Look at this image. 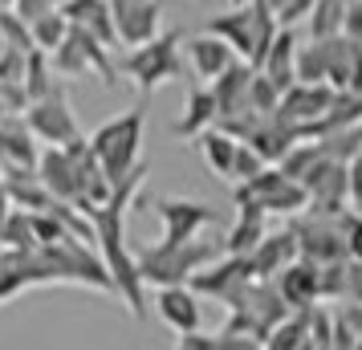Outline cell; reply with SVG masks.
Wrapping results in <instances>:
<instances>
[{
  "instance_id": "8992f818",
  "label": "cell",
  "mask_w": 362,
  "mask_h": 350,
  "mask_svg": "<svg viewBox=\"0 0 362 350\" xmlns=\"http://www.w3.org/2000/svg\"><path fill=\"white\" fill-rule=\"evenodd\" d=\"M147 212L159 220V240L163 245H183V240H196L204 228H212L224 220V212L216 204L204 200H183V196H147Z\"/></svg>"
},
{
  "instance_id": "7bdbcfd3",
  "label": "cell",
  "mask_w": 362,
  "mask_h": 350,
  "mask_svg": "<svg viewBox=\"0 0 362 350\" xmlns=\"http://www.w3.org/2000/svg\"><path fill=\"white\" fill-rule=\"evenodd\" d=\"M350 204L362 208V155L350 163Z\"/></svg>"
},
{
  "instance_id": "4fadbf2b",
  "label": "cell",
  "mask_w": 362,
  "mask_h": 350,
  "mask_svg": "<svg viewBox=\"0 0 362 350\" xmlns=\"http://www.w3.org/2000/svg\"><path fill=\"white\" fill-rule=\"evenodd\" d=\"M252 78H257V69L248 66V62H236L232 69H224L220 78L212 82V94H216V106H220V131H228L236 122H245L252 110H248V90H252Z\"/></svg>"
},
{
  "instance_id": "6da1fadb",
  "label": "cell",
  "mask_w": 362,
  "mask_h": 350,
  "mask_svg": "<svg viewBox=\"0 0 362 350\" xmlns=\"http://www.w3.org/2000/svg\"><path fill=\"white\" fill-rule=\"evenodd\" d=\"M147 184V163L134 171L127 184L115 187V196L90 212V224H94V249H98L102 265L115 281V293L127 305H131L134 317H147V281L139 273V261H134L131 236H127V220H131V208L139 204V192Z\"/></svg>"
},
{
  "instance_id": "5b68a950",
  "label": "cell",
  "mask_w": 362,
  "mask_h": 350,
  "mask_svg": "<svg viewBox=\"0 0 362 350\" xmlns=\"http://www.w3.org/2000/svg\"><path fill=\"white\" fill-rule=\"evenodd\" d=\"M118 74L147 98L159 86L175 82L187 74V62H183V33H159L147 45H134V49L122 53V66Z\"/></svg>"
},
{
  "instance_id": "ffe728a7",
  "label": "cell",
  "mask_w": 362,
  "mask_h": 350,
  "mask_svg": "<svg viewBox=\"0 0 362 350\" xmlns=\"http://www.w3.org/2000/svg\"><path fill=\"white\" fill-rule=\"evenodd\" d=\"M41 151H37L33 131L25 127V118H0V167L8 171H37Z\"/></svg>"
},
{
  "instance_id": "484cf974",
  "label": "cell",
  "mask_w": 362,
  "mask_h": 350,
  "mask_svg": "<svg viewBox=\"0 0 362 350\" xmlns=\"http://www.w3.org/2000/svg\"><path fill=\"white\" fill-rule=\"evenodd\" d=\"M358 122H362V94H338L326 115L301 131V143L326 139V134H338V131H350V127H358Z\"/></svg>"
},
{
  "instance_id": "52a82bcc",
  "label": "cell",
  "mask_w": 362,
  "mask_h": 350,
  "mask_svg": "<svg viewBox=\"0 0 362 350\" xmlns=\"http://www.w3.org/2000/svg\"><path fill=\"white\" fill-rule=\"evenodd\" d=\"M232 196H236V204L248 200V204H257V208H264V212H273V216H289V220L301 216L310 208V192L297 184V180H289L277 163H269L248 184H236Z\"/></svg>"
},
{
  "instance_id": "4dcf8cb0",
  "label": "cell",
  "mask_w": 362,
  "mask_h": 350,
  "mask_svg": "<svg viewBox=\"0 0 362 350\" xmlns=\"http://www.w3.org/2000/svg\"><path fill=\"white\" fill-rule=\"evenodd\" d=\"M297 82L326 86V49H322V41H305L297 49Z\"/></svg>"
},
{
  "instance_id": "f907efd6",
  "label": "cell",
  "mask_w": 362,
  "mask_h": 350,
  "mask_svg": "<svg viewBox=\"0 0 362 350\" xmlns=\"http://www.w3.org/2000/svg\"><path fill=\"white\" fill-rule=\"evenodd\" d=\"M346 4H350V0H346Z\"/></svg>"
},
{
  "instance_id": "7402d4cb",
  "label": "cell",
  "mask_w": 362,
  "mask_h": 350,
  "mask_svg": "<svg viewBox=\"0 0 362 350\" xmlns=\"http://www.w3.org/2000/svg\"><path fill=\"white\" fill-rule=\"evenodd\" d=\"M220 122V106H216L212 86H192L183 98V115L175 118V134L180 139H199V134L216 131Z\"/></svg>"
},
{
  "instance_id": "7dc6e473",
  "label": "cell",
  "mask_w": 362,
  "mask_h": 350,
  "mask_svg": "<svg viewBox=\"0 0 362 350\" xmlns=\"http://www.w3.org/2000/svg\"><path fill=\"white\" fill-rule=\"evenodd\" d=\"M62 4H69V0H57V8H62Z\"/></svg>"
},
{
  "instance_id": "30bf717a",
  "label": "cell",
  "mask_w": 362,
  "mask_h": 350,
  "mask_svg": "<svg viewBox=\"0 0 362 350\" xmlns=\"http://www.w3.org/2000/svg\"><path fill=\"white\" fill-rule=\"evenodd\" d=\"M37 175H41V184L49 187L57 200L74 204V208H82L86 216H90V196H86V175L78 159L69 155V147H45L41 151V163H37Z\"/></svg>"
},
{
  "instance_id": "ac0fdd59",
  "label": "cell",
  "mask_w": 362,
  "mask_h": 350,
  "mask_svg": "<svg viewBox=\"0 0 362 350\" xmlns=\"http://www.w3.org/2000/svg\"><path fill=\"white\" fill-rule=\"evenodd\" d=\"M334 98H338V90H334V86L293 82L285 94H281V110H277V115L285 118L289 127H297V134H301L310 122H317V118H322L329 106H334Z\"/></svg>"
},
{
  "instance_id": "ee69618b",
  "label": "cell",
  "mask_w": 362,
  "mask_h": 350,
  "mask_svg": "<svg viewBox=\"0 0 362 350\" xmlns=\"http://www.w3.org/2000/svg\"><path fill=\"white\" fill-rule=\"evenodd\" d=\"M13 4H17V0H0V13H8V8H13Z\"/></svg>"
},
{
  "instance_id": "f6af8a7d",
  "label": "cell",
  "mask_w": 362,
  "mask_h": 350,
  "mask_svg": "<svg viewBox=\"0 0 362 350\" xmlns=\"http://www.w3.org/2000/svg\"><path fill=\"white\" fill-rule=\"evenodd\" d=\"M4 49H8V41H4V33H0V57H4Z\"/></svg>"
},
{
  "instance_id": "ba28073f",
  "label": "cell",
  "mask_w": 362,
  "mask_h": 350,
  "mask_svg": "<svg viewBox=\"0 0 362 350\" xmlns=\"http://www.w3.org/2000/svg\"><path fill=\"white\" fill-rule=\"evenodd\" d=\"M289 233L297 236V249L313 265H334V261H350L346 257V236H342V216H326V212H301L289 220Z\"/></svg>"
},
{
  "instance_id": "836d02e7",
  "label": "cell",
  "mask_w": 362,
  "mask_h": 350,
  "mask_svg": "<svg viewBox=\"0 0 362 350\" xmlns=\"http://www.w3.org/2000/svg\"><path fill=\"white\" fill-rule=\"evenodd\" d=\"M0 33H4V41H8V49H21V53H33V29L25 25V21L8 8V13H0Z\"/></svg>"
},
{
  "instance_id": "f546056e",
  "label": "cell",
  "mask_w": 362,
  "mask_h": 350,
  "mask_svg": "<svg viewBox=\"0 0 362 350\" xmlns=\"http://www.w3.org/2000/svg\"><path fill=\"white\" fill-rule=\"evenodd\" d=\"M305 25H310V41L338 37L346 25V0H313V13Z\"/></svg>"
},
{
  "instance_id": "f35d334b",
  "label": "cell",
  "mask_w": 362,
  "mask_h": 350,
  "mask_svg": "<svg viewBox=\"0 0 362 350\" xmlns=\"http://www.w3.org/2000/svg\"><path fill=\"white\" fill-rule=\"evenodd\" d=\"M310 13H313V0H285L277 8V21L285 29H293L297 21H310Z\"/></svg>"
},
{
  "instance_id": "44dd1931",
  "label": "cell",
  "mask_w": 362,
  "mask_h": 350,
  "mask_svg": "<svg viewBox=\"0 0 362 350\" xmlns=\"http://www.w3.org/2000/svg\"><path fill=\"white\" fill-rule=\"evenodd\" d=\"M301 257V249H297V236L289 233V228H281V233H269L252 249V257H248V265H252V277L257 281H273L281 269H289Z\"/></svg>"
},
{
  "instance_id": "d590c367",
  "label": "cell",
  "mask_w": 362,
  "mask_h": 350,
  "mask_svg": "<svg viewBox=\"0 0 362 350\" xmlns=\"http://www.w3.org/2000/svg\"><path fill=\"white\" fill-rule=\"evenodd\" d=\"M342 236H346V257L362 261V212H354V208L342 212Z\"/></svg>"
},
{
  "instance_id": "7a4b0ae2",
  "label": "cell",
  "mask_w": 362,
  "mask_h": 350,
  "mask_svg": "<svg viewBox=\"0 0 362 350\" xmlns=\"http://www.w3.org/2000/svg\"><path fill=\"white\" fill-rule=\"evenodd\" d=\"M281 21L277 13L269 8V0H248V4H228L224 13H216L208 17L204 25V33H216L220 41H228L232 53L248 62L252 69H261L264 53L273 45V37H277Z\"/></svg>"
},
{
  "instance_id": "60d3db41",
  "label": "cell",
  "mask_w": 362,
  "mask_h": 350,
  "mask_svg": "<svg viewBox=\"0 0 362 350\" xmlns=\"http://www.w3.org/2000/svg\"><path fill=\"white\" fill-rule=\"evenodd\" d=\"M175 350H220V338L216 334H204V330H192V334H180Z\"/></svg>"
},
{
  "instance_id": "74e56055",
  "label": "cell",
  "mask_w": 362,
  "mask_h": 350,
  "mask_svg": "<svg viewBox=\"0 0 362 350\" xmlns=\"http://www.w3.org/2000/svg\"><path fill=\"white\" fill-rule=\"evenodd\" d=\"M334 322H338V326H346V330L354 334V338H362V301L346 298L342 305L334 310Z\"/></svg>"
},
{
  "instance_id": "277c9868",
  "label": "cell",
  "mask_w": 362,
  "mask_h": 350,
  "mask_svg": "<svg viewBox=\"0 0 362 350\" xmlns=\"http://www.w3.org/2000/svg\"><path fill=\"white\" fill-rule=\"evenodd\" d=\"M220 257H224V245L204 240V236L183 240V245H163V240H155V245L134 249V261H139V273H143L147 289H159V285H187L199 269H208L212 261H220Z\"/></svg>"
},
{
  "instance_id": "d4e9b609",
  "label": "cell",
  "mask_w": 362,
  "mask_h": 350,
  "mask_svg": "<svg viewBox=\"0 0 362 350\" xmlns=\"http://www.w3.org/2000/svg\"><path fill=\"white\" fill-rule=\"evenodd\" d=\"M264 208H257V204L240 200L236 204V224L228 228V236H224V257H252V249L261 245L264 236Z\"/></svg>"
},
{
  "instance_id": "9a60e30c",
  "label": "cell",
  "mask_w": 362,
  "mask_h": 350,
  "mask_svg": "<svg viewBox=\"0 0 362 350\" xmlns=\"http://www.w3.org/2000/svg\"><path fill=\"white\" fill-rule=\"evenodd\" d=\"M151 305H155L159 322H167L175 334H192L204 326V305L192 285H159L151 293Z\"/></svg>"
},
{
  "instance_id": "8d00e7d4",
  "label": "cell",
  "mask_w": 362,
  "mask_h": 350,
  "mask_svg": "<svg viewBox=\"0 0 362 350\" xmlns=\"http://www.w3.org/2000/svg\"><path fill=\"white\" fill-rule=\"evenodd\" d=\"M13 13H17V17L25 21L29 29H33V25H37L41 17L57 13V0H17V4H13Z\"/></svg>"
},
{
  "instance_id": "b9f144b4",
  "label": "cell",
  "mask_w": 362,
  "mask_h": 350,
  "mask_svg": "<svg viewBox=\"0 0 362 350\" xmlns=\"http://www.w3.org/2000/svg\"><path fill=\"white\" fill-rule=\"evenodd\" d=\"M346 37H354V41H362V0H350L346 4V25H342Z\"/></svg>"
},
{
  "instance_id": "2e32d148",
  "label": "cell",
  "mask_w": 362,
  "mask_h": 350,
  "mask_svg": "<svg viewBox=\"0 0 362 350\" xmlns=\"http://www.w3.org/2000/svg\"><path fill=\"white\" fill-rule=\"evenodd\" d=\"M183 62H187V74L196 78V82L212 86L224 69H232L240 57L232 53L228 41H220L216 33H196L192 41H183Z\"/></svg>"
},
{
  "instance_id": "e0dca14e",
  "label": "cell",
  "mask_w": 362,
  "mask_h": 350,
  "mask_svg": "<svg viewBox=\"0 0 362 350\" xmlns=\"http://www.w3.org/2000/svg\"><path fill=\"white\" fill-rule=\"evenodd\" d=\"M273 285H277V293L285 298V305L293 314L322 305V265H313L305 257H297L289 269H281L277 277H273Z\"/></svg>"
},
{
  "instance_id": "e575fe53",
  "label": "cell",
  "mask_w": 362,
  "mask_h": 350,
  "mask_svg": "<svg viewBox=\"0 0 362 350\" xmlns=\"http://www.w3.org/2000/svg\"><path fill=\"white\" fill-rule=\"evenodd\" d=\"M264 167H269V163H264L261 155L248 147V143H240V151H236V171H232V184H248L252 175H261Z\"/></svg>"
},
{
  "instance_id": "603a6c76",
  "label": "cell",
  "mask_w": 362,
  "mask_h": 350,
  "mask_svg": "<svg viewBox=\"0 0 362 350\" xmlns=\"http://www.w3.org/2000/svg\"><path fill=\"white\" fill-rule=\"evenodd\" d=\"M62 13H66V21L74 25V29L94 33L106 49H115L118 45V29H115L110 0H69V4H62Z\"/></svg>"
},
{
  "instance_id": "8fae6325",
  "label": "cell",
  "mask_w": 362,
  "mask_h": 350,
  "mask_svg": "<svg viewBox=\"0 0 362 350\" xmlns=\"http://www.w3.org/2000/svg\"><path fill=\"white\" fill-rule=\"evenodd\" d=\"M115 13V29H118V45H147L163 33V4L159 0H110Z\"/></svg>"
},
{
  "instance_id": "7c38bea8",
  "label": "cell",
  "mask_w": 362,
  "mask_h": 350,
  "mask_svg": "<svg viewBox=\"0 0 362 350\" xmlns=\"http://www.w3.org/2000/svg\"><path fill=\"white\" fill-rule=\"evenodd\" d=\"M248 281H257L248 257H220V261H212L208 269H199L187 285L196 289L199 298H212V301H220V305H228Z\"/></svg>"
},
{
  "instance_id": "1f68e13d",
  "label": "cell",
  "mask_w": 362,
  "mask_h": 350,
  "mask_svg": "<svg viewBox=\"0 0 362 350\" xmlns=\"http://www.w3.org/2000/svg\"><path fill=\"white\" fill-rule=\"evenodd\" d=\"M66 37H69V21H66V13H62V8H57V13H49V17H41L33 25V45L41 53H53L62 41H66Z\"/></svg>"
},
{
  "instance_id": "c3c4849f",
  "label": "cell",
  "mask_w": 362,
  "mask_h": 350,
  "mask_svg": "<svg viewBox=\"0 0 362 350\" xmlns=\"http://www.w3.org/2000/svg\"><path fill=\"white\" fill-rule=\"evenodd\" d=\"M354 350H362V338H358V346H354Z\"/></svg>"
},
{
  "instance_id": "3957f363",
  "label": "cell",
  "mask_w": 362,
  "mask_h": 350,
  "mask_svg": "<svg viewBox=\"0 0 362 350\" xmlns=\"http://www.w3.org/2000/svg\"><path fill=\"white\" fill-rule=\"evenodd\" d=\"M143 131H147V106L139 102L131 110H122V115L106 118L102 127H94L90 134V147L98 155L102 171H106V180L110 184H127L134 171L143 167Z\"/></svg>"
},
{
  "instance_id": "f1b7e54d",
  "label": "cell",
  "mask_w": 362,
  "mask_h": 350,
  "mask_svg": "<svg viewBox=\"0 0 362 350\" xmlns=\"http://www.w3.org/2000/svg\"><path fill=\"white\" fill-rule=\"evenodd\" d=\"M0 249H17V252L37 249L33 212H25V208H13L8 216L0 220Z\"/></svg>"
},
{
  "instance_id": "d6986e66",
  "label": "cell",
  "mask_w": 362,
  "mask_h": 350,
  "mask_svg": "<svg viewBox=\"0 0 362 350\" xmlns=\"http://www.w3.org/2000/svg\"><path fill=\"white\" fill-rule=\"evenodd\" d=\"M240 143H248L264 163H281V159L301 143V134H297V127H289L281 115H257Z\"/></svg>"
},
{
  "instance_id": "83f0119b",
  "label": "cell",
  "mask_w": 362,
  "mask_h": 350,
  "mask_svg": "<svg viewBox=\"0 0 362 350\" xmlns=\"http://www.w3.org/2000/svg\"><path fill=\"white\" fill-rule=\"evenodd\" d=\"M313 346V330H310V310L301 314H289L285 322H277L269 338H264V350H310Z\"/></svg>"
},
{
  "instance_id": "cb8c5ba5",
  "label": "cell",
  "mask_w": 362,
  "mask_h": 350,
  "mask_svg": "<svg viewBox=\"0 0 362 350\" xmlns=\"http://www.w3.org/2000/svg\"><path fill=\"white\" fill-rule=\"evenodd\" d=\"M297 49H301L297 29H285L281 25L277 37H273V45H269V53H264V62H261V74L277 86L281 94L297 82Z\"/></svg>"
},
{
  "instance_id": "5bb4252c",
  "label": "cell",
  "mask_w": 362,
  "mask_h": 350,
  "mask_svg": "<svg viewBox=\"0 0 362 350\" xmlns=\"http://www.w3.org/2000/svg\"><path fill=\"white\" fill-rule=\"evenodd\" d=\"M326 86H334L338 94H362V41L354 37H326Z\"/></svg>"
},
{
  "instance_id": "681fc988",
  "label": "cell",
  "mask_w": 362,
  "mask_h": 350,
  "mask_svg": "<svg viewBox=\"0 0 362 350\" xmlns=\"http://www.w3.org/2000/svg\"><path fill=\"white\" fill-rule=\"evenodd\" d=\"M0 180H4V167H0Z\"/></svg>"
},
{
  "instance_id": "4316f807",
  "label": "cell",
  "mask_w": 362,
  "mask_h": 350,
  "mask_svg": "<svg viewBox=\"0 0 362 350\" xmlns=\"http://www.w3.org/2000/svg\"><path fill=\"white\" fill-rule=\"evenodd\" d=\"M199 151H204V159L212 167V175H220L224 184H232V171H236V151H240V139H232L228 131H208L199 134Z\"/></svg>"
},
{
  "instance_id": "d6a6232c",
  "label": "cell",
  "mask_w": 362,
  "mask_h": 350,
  "mask_svg": "<svg viewBox=\"0 0 362 350\" xmlns=\"http://www.w3.org/2000/svg\"><path fill=\"white\" fill-rule=\"evenodd\" d=\"M248 110H252V115H277L281 110V90L264 78L261 69H257L252 90H248Z\"/></svg>"
},
{
  "instance_id": "ab89813d",
  "label": "cell",
  "mask_w": 362,
  "mask_h": 350,
  "mask_svg": "<svg viewBox=\"0 0 362 350\" xmlns=\"http://www.w3.org/2000/svg\"><path fill=\"white\" fill-rule=\"evenodd\" d=\"M220 350H264L261 338H252V334H236V330H220Z\"/></svg>"
},
{
  "instance_id": "bcb514c9",
  "label": "cell",
  "mask_w": 362,
  "mask_h": 350,
  "mask_svg": "<svg viewBox=\"0 0 362 350\" xmlns=\"http://www.w3.org/2000/svg\"><path fill=\"white\" fill-rule=\"evenodd\" d=\"M228 4H248V0H228Z\"/></svg>"
},
{
  "instance_id": "9c48e42d",
  "label": "cell",
  "mask_w": 362,
  "mask_h": 350,
  "mask_svg": "<svg viewBox=\"0 0 362 350\" xmlns=\"http://www.w3.org/2000/svg\"><path fill=\"white\" fill-rule=\"evenodd\" d=\"M21 118H25V127L33 131L37 143H45V147H69V143L82 139V127H78V115H74V106H69L66 90H57L49 98L29 102Z\"/></svg>"
}]
</instances>
